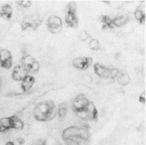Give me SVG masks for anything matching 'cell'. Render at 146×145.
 <instances>
[{
  "instance_id": "4dcf8cb0",
  "label": "cell",
  "mask_w": 146,
  "mask_h": 145,
  "mask_svg": "<svg viewBox=\"0 0 146 145\" xmlns=\"http://www.w3.org/2000/svg\"><path fill=\"white\" fill-rule=\"evenodd\" d=\"M57 145H62L61 143H58V144H57Z\"/></svg>"
},
{
  "instance_id": "6da1fadb",
  "label": "cell",
  "mask_w": 146,
  "mask_h": 145,
  "mask_svg": "<svg viewBox=\"0 0 146 145\" xmlns=\"http://www.w3.org/2000/svg\"><path fill=\"white\" fill-rule=\"evenodd\" d=\"M90 137L89 131L85 128L72 126L64 130L62 138L67 145H78L82 141H88Z\"/></svg>"
},
{
  "instance_id": "7a4b0ae2",
  "label": "cell",
  "mask_w": 146,
  "mask_h": 145,
  "mask_svg": "<svg viewBox=\"0 0 146 145\" xmlns=\"http://www.w3.org/2000/svg\"><path fill=\"white\" fill-rule=\"evenodd\" d=\"M57 115V109L52 100L39 102L33 110L34 118L39 122H48L53 120Z\"/></svg>"
},
{
  "instance_id": "277c9868",
  "label": "cell",
  "mask_w": 146,
  "mask_h": 145,
  "mask_svg": "<svg viewBox=\"0 0 146 145\" xmlns=\"http://www.w3.org/2000/svg\"><path fill=\"white\" fill-rule=\"evenodd\" d=\"M21 65L23 66L28 74H36L40 69V64L35 58L27 53H24L21 58Z\"/></svg>"
},
{
  "instance_id": "7c38bea8",
  "label": "cell",
  "mask_w": 146,
  "mask_h": 145,
  "mask_svg": "<svg viewBox=\"0 0 146 145\" xmlns=\"http://www.w3.org/2000/svg\"><path fill=\"white\" fill-rule=\"evenodd\" d=\"M93 69L95 73L98 75V77L103 78H110L111 69L110 68L97 63L94 64Z\"/></svg>"
},
{
  "instance_id": "4316f807",
  "label": "cell",
  "mask_w": 146,
  "mask_h": 145,
  "mask_svg": "<svg viewBox=\"0 0 146 145\" xmlns=\"http://www.w3.org/2000/svg\"><path fill=\"white\" fill-rule=\"evenodd\" d=\"M145 92H142V94L139 96V100L142 104H145Z\"/></svg>"
},
{
  "instance_id": "d6986e66",
  "label": "cell",
  "mask_w": 146,
  "mask_h": 145,
  "mask_svg": "<svg viewBox=\"0 0 146 145\" xmlns=\"http://www.w3.org/2000/svg\"><path fill=\"white\" fill-rule=\"evenodd\" d=\"M117 82L121 86H126L130 83L131 78L126 73H121L118 76L117 78Z\"/></svg>"
},
{
  "instance_id": "603a6c76",
  "label": "cell",
  "mask_w": 146,
  "mask_h": 145,
  "mask_svg": "<svg viewBox=\"0 0 146 145\" xmlns=\"http://www.w3.org/2000/svg\"><path fill=\"white\" fill-rule=\"evenodd\" d=\"M90 38H91V36L90 35L87 31L86 30L82 31L79 34V39L80 41H83V42H85V41L88 40Z\"/></svg>"
},
{
  "instance_id": "7402d4cb",
  "label": "cell",
  "mask_w": 146,
  "mask_h": 145,
  "mask_svg": "<svg viewBox=\"0 0 146 145\" xmlns=\"http://www.w3.org/2000/svg\"><path fill=\"white\" fill-rule=\"evenodd\" d=\"M88 47L90 48V49H91L92 51H99L101 49V46H100V43L98 39H94V38H92L88 42Z\"/></svg>"
},
{
  "instance_id": "30bf717a",
  "label": "cell",
  "mask_w": 146,
  "mask_h": 145,
  "mask_svg": "<svg viewBox=\"0 0 146 145\" xmlns=\"http://www.w3.org/2000/svg\"><path fill=\"white\" fill-rule=\"evenodd\" d=\"M13 65V56L8 49H2L0 50V67L8 70Z\"/></svg>"
},
{
  "instance_id": "5bb4252c",
  "label": "cell",
  "mask_w": 146,
  "mask_h": 145,
  "mask_svg": "<svg viewBox=\"0 0 146 145\" xmlns=\"http://www.w3.org/2000/svg\"><path fill=\"white\" fill-rule=\"evenodd\" d=\"M13 11V8L11 5L6 3L0 9V17L6 21H9L12 18Z\"/></svg>"
},
{
  "instance_id": "ffe728a7",
  "label": "cell",
  "mask_w": 146,
  "mask_h": 145,
  "mask_svg": "<svg viewBox=\"0 0 146 145\" xmlns=\"http://www.w3.org/2000/svg\"><path fill=\"white\" fill-rule=\"evenodd\" d=\"M135 18L141 25H144L145 23V13L141 8H137L134 13Z\"/></svg>"
},
{
  "instance_id": "2e32d148",
  "label": "cell",
  "mask_w": 146,
  "mask_h": 145,
  "mask_svg": "<svg viewBox=\"0 0 146 145\" xmlns=\"http://www.w3.org/2000/svg\"><path fill=\"white\" fill-rule=\"evenodd\" d=\"M129 21V18L128 16L121 15L113 18V23L114 27H120L124 26L125 25H126Z\"/></svg>"
},
{
  "instance_id": "83f0119b",
  "label": "cell",
  "mask_w": 146,
  "mask_h": 145,
  "mask_svg": "<svg viewBox=\"0 0 146 145\" xmlns=\"http://www.w3.org/2000/svg\"><path fill=\"white\" fill-rule=\"evenodd\" d=\"M32 145H46V141L42 140H39L34 143Z\"/></svg>"
},
{
  "instance_id": "ba28073f",
  "label": "cell",
  "mask_w": 146,
  "mask_h": 145,
  "mask_svg": "<svg viewBox=\"0 0 146 145\" xmlns=\"http://www.w3.org/2000/svg\"><path fill=\"white\" fill-rule=\"evenodd\" d=\"M89 100L83 94H80L74 98L72 102V109L76 114L83 112L87 107Z\"/></svg>"
},
{
  "instance_id": "ac0fdd59",
  "label": "cell",
  "mask_w": 146,
  "mask_h": 145,
  "mask_svg": "<svg viewBox=\"0 0 146 145\" xmlns=\"http://www.w3.org/2000/svg\"><path fill=\"white\" fill-rule=\"evenodd\" d=\"M100 21L103 23L104 28L113 29L114 26L113 23V19L108 15H102L100 17Z\"/></svg>"
},
{
  "instance_id": "cb8c5ba5",
  "label": "cell",
  "mask_w": 146,
  "mask_h": 145,
  "mask_svg": "<svg viewBox=\"0 0 146 145\" xmlns=\"http://www.w3.org/2000/svg\"><path fill=\"white\" fill-rule=\"evenodd\" d=\"M16 3L18 6L24 8H28L32 5V2L29 0H21V1H17Z\"/></svg>"
},
{
  "instance_id": "484cf974",
  "label": "cell",
  "mask_w": 146,
  "mask_h": 145,
  "mask_svg": "<svg viewBox=\"0 0 146 145\" xmlns=\"http://www.w3.org/2000/svg\"><path fill=\"white\" fill-rule=\"evenodd\" d=\"M13 143L15 145H23L25 143V140L22 138H17L14 141Z\"/></svg>"
},
{
  "instance_id": "4fadbf2b",
  "label": "cell",
  "mask_w": 146,
  "mask_h": 145,
  "mask_svg": "<svg viewBox=\"0 0 146 145\" xmlns=\"http://www.w3.org/2000/svg\"><path fill=\"white\" fill-rule=\"evenodd\" d=\"M14 129L13 115L0 119V132L5 133Z\"/></svg>"
},
{
  "instance_id": "52a82bcc",
  "label": "cell",
  "mask_w": 146,
  "mask_h": 145,
  "mask_svg": "<svg viewBox=\"0 0 146 145\" xmlns=\"http://www.w3.org/2000/svg\"><path fill=\"white\" fill-rule=\"evenodd\" d=\"M42 22V20L39 17L29 16L23 20L21 24V27L22 31H26L29 28L35 31L41 25Z\"/></svg>"
},
{
  "instance_id": "44dd1931",
  "label": "cell",
  "mask_w": 146,
  "mask_h": 145,
  "mask_svg": "<svg viewBox=\"0 0 146 145\" xmlns=\"http://www.w3.org/2000/svg\"><path fill=\"white\" fill-rule=\"evenodd\" d=\"M13 123H14V129L22 130L24 128V123L23 120L18 116L13 115Z\"/></svg>"
},
{
  "instance_id": "9c48e42d",
  "label": "cell",
  "mask_w": 146,
  "mask_h": 145,
  "mask_svg": "<svg viewBox=\"0 0 146 145\" xmlns=\"http://www.w3.org/2000/svg\"><path fill=\"white\" fill-rule=\"evenodd\" d=\"M93 59L91 57H78L72 61V65L75 68L80 71H85L92 65Z\"/></svg>"
},
{
  "instance_id": "f546056e",
  "label": "cell",
  "mask_w": 146,
  "mask_h": 145,
  "mask_svg": "<svg viewBox=\"0 0 146 145\" xmlns=\"http://www.w3.org/2000/svg\"><path fill=\"white\" fill-rule=\"evenodd\" d=\"M1 86H2V78L1 76H0V90L1 88Z\"/></svg>"
},
{
  "instance_id": "d4e9b609",
  "label": "cell",
  "mask_w": 146,
  "mask_h": 145,
  "mask_svg": "<svg viewBox=\"0 0 146 145\" xmlns=\"http://www.w3.org/2000/svg\"><path fill=\"white\" fill-rule=\"evenodd\" d=\"M111 69V72H110V78L112 79H115L117 78L118 76L120 75L121 72L117 69L116 68H112L110 69Z\"/></svg>"
},
{
  "instance_id": "8992f818",
  "label": "cell",
  "mask_w": 146,
  "mask_h": 145,
  "mask_svg": "<svg viewBox=\"0 0 146 145\" xmlns=\"http://www.w3.org/2000/svg\"><path fill=\"white\" fill-rule=\"evenodd\" d=\"M80 118L86 121H96L98 120V113L97 108L92 102H90L87 107L83 112L76 113Z\"/></svg>"
},
{
  "instance_id": "e0dca14e",
  "label": "cell",
  "mask_w": 146,
  "mask_h": 145,
  "mask_svg": "<svg viewBox=\"0 0 146 145\" xmlns=\"http://www.w3.org/2000/svg\"><path fill=\"white\" fill-rule=\"evenodd\" d=\"M67 112L68 105L67 103L63 102L61 103L60 104H59L57 109V115L58 116V119L60 120H63L65 118L66 115H67Z\"/></svg>"
},
{
  "instance_id": "f1b7e54d",
  "label": "cell",
  "mask_w": 146,
  "mask_h": 145,
  "mask_svg": "<svg viewBox=\"0 0 146 145\" xmlns=\"http://www.w3.org/2000/svg\"><path fill=\"white\" fill-rule=\"evenodd\" d=\"M5 145H15V144H14L13 141H8Z\"/></svg>"
},
{
  "instance_id": "3957f363",
  "label": "cell",
  "mask_w": 146,
  "mask_h": 145,
  "mask_svg": "<svg viewBox=\"0 0 146 145\" xmlns=\"http://www.w3.org/2000/svg\"><path fill=\"white\" fill-rule=\"evenodd\" d=\"M65 22L67 27L77 28L79 25L77 16V6L76 3L71 1L67 5L65 9Z\"/></svg>"
},
{
  "instance_id": "8fae6325",
  "label": "cell",
  "mask_w": 146,
  "mask_h": 145,
  "mask_svg": "<svg viewBox=\"0 0 146 145\" xmlns=\"http://www.w3.org/2000/svg\"><path fill=\"white\" fill-rule=\"evenodd\" d=\"M27 75H29L28 72L21 65H17L13 68L11 77L14 80L22 81Z\"/></svg>"
},
{
  "instance_id": "5b68a950",
  "label": "cell",
  "mask_w": 146,
  "mask_h": 145,
  "mask_svg": "<svg viewBox=\"0 0 146 145\" xmlns=\"http://www.w3.org/2000/svg\"><path fill=\"white\" fill-rule=\"evenodd\" d=\"M47 27L48 31L54 34L60 33L63 27V21L58 16L52 15L47 21Z\"/></svg>"
},
{
  "instance_id": "9a60e30c",
  "label": "cell",
  "mask_w": 146,
  "mask_h": 145,
  "mask_svg": "<svg viewBox=\"0 0 146 145\" xmlns=\"http://www.w3.org/2000/svg\"><path fill=\"white\" fill-rule=\"evenodd\" d=\"M36 78L33 75H27L21 81V87L24 92H27L33 87L34 84H35Z\"/></svg>"
}]
</instances>
